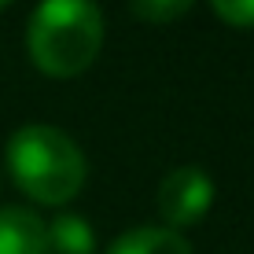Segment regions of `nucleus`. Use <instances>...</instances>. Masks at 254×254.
<instances>
[{
	"mask_svg": "<svg viewBox=\"0 0 254 254\" xmlns=\"http://www.w3.org/2000/svg\"><path fill=\"white\" fill-rule=\"evenodd\" d=\"M7 4H15V0H0V7H7Z\"/></svg>",
	"mask_w": 254,
	"mask_h": 254,
	"instance_id": "1a4fd4ad",
	"label": "nucleus"
},
{
	"mask_svg": "<svg viewBox=\"0 0 254 254\" xmlns=\"http://www.w3.org/2000/svg\"><path fill=\"white\" fill-rule=\"evenodd\" d=\"M214 177L199 166H177L159 185V217L166 229L181 232L185 225L203 221V214L214 206Z\"/></svg>",
	"mask_w": 254,
	"mask_h": 254,
	"instance_id": "7ed1b4c3",
	"label": "nucleus"
},
{
	"mask_svg": "<svg viewBox=\"0 0 254 254\" xmlns=\"http://www.w3.org/2000/svg\"><path fill=\"white\" fill-rule=\"evenodd\" d=\"M7 170L33 203L63 206L81 191L89 166L70 133L45 122H30L7 136Z\"/></svg>",
	"mask_w": 254,
	"mask_h": 254,
	"instance_id": "f257e3e1",
	"label": "nucleus"
},
{
	"mask_svg": "<svg viewBox=\"0 0 254 254\" xmlns=\"http://www.w3.org/2000/svg\"><path fill=\"white\" fill-rule=\"evenodd\" d=\"M48 221L30 206H0V254H45Z\"/></svg>",
	"mask_w": 254,
	"mask_h": 254,
	"instance_id": "20e7f679",
	"label": "nucleus"
},
{
	"mask_svg": "<svg viewBox=\"0 0 254 254\" xmlns=\"http://www.w3.org/2000/svg\"><path fill=\"white\" fill-rule=\"evenodd\" d=\"M191 4H195V0H129L133 15L144 19V22H173V19H181Z\"/></svg>",
	"mask_w": 254,
	"mask_h": 254,
	"instance_id": "0eeeda50",
	"label": "nucleus"
},
{
	"mask_svg": "<svg viewBox=\"0 0 254 254\" xmlns=\"http://www.w3.org/2000/svg\"><path fill=\"white\" fill-rule=\"evenodd\" d=\"M214 15L229 26H254V0H210Z\"/></svg>",
	"mask_w": 254,
	"mask_h": 254,
	"instance_id": "6e6552de",
	"label": "nucleus"
},
{
	"mask_svg": "<svg viewBox=\"0 0 254 254\" xmlns=\"http://www.w3.org/2000/svg\"><path fill=\"white\" fill-rule=\"evenodd\" d=\"M103 48V11L96 0H41L26 26V52L48 77L85 74Z\"/></svg>",
	"mask_w": 254,
	"mask_h": 254,
	"instance_id": "f03ea898",
	"label": "nucleus"
},
{
	"mask_svg": "<svg viewBox=\"0 0 254 254\" xmlns=\"http://www.w3.org/2000/svg\"><path fill=\"white\" fill-rule=\"evenodd\" d=\"M45 254H96V232L81 214H59L48 221Z\"/></svg>",
	"mask_w": 254,
	"mask_h": 254,
	"instance_id": "423d86ee",
	"label": "nucleus"
},
{
	"mask_svg": "<svg viewBox=\"0 0 254 254\" xmlns=\"http://www.w3.org/2000/svg\"><path fill=\"white\" fill-rule=\"evenodd\" d=\"M107 254H191V243L166 225H140L115 236Z\"/></svg>",
	"mask_w": 254,
	"mask_h": 254,
	"instance_id": "39448f33",
	"label": "nucleus"
}]
</instances>
